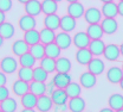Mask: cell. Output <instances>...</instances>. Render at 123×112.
Wrapping results in <instances>:
<instances>
[{"label":"cell","mask_w":123,"mask_h":112,"mask_svg":"<svg viewBox=\"0 0 123 112\" xmlns=\"http://www.w3.org/2000/svg\"><path fill=\"white\" fill-rule=\"evenodd\" d=\"M19 62L13 56H5L0 60V70L5 74H12L18 70Z\"/></svg>","instance_id":"6da1fadb"},{"label":"cell","mask_w":123,"mask_h":112,"mask_svg":"<svg viewBox=\"0 0 123 112\" xmlns=\"http://www.w3.org/2000/svg\"><path fill=\"white\" fill-rule=\"evenodd\" d=\"M84 20L90 25V24H99L102 22V12L101 10L96 8V7H90V8H86L85 12H84Z\"/></svg>","instance_id":"7a4b0ae2"},{"label":"cell","mask_w":123,"mask_h":112,"mask_svg":"<svg viewBox=\"0 0 123 112\" xmlns=\"http://www.w3.org/2000/svg\"><path fill=\"white\" fill-rule=\"evenodd\" d=\"M91 39L89 38L88 33L84 31H79L77 32L76 35L72 37V43L77 49H83V48H88L90 44Z\"/></svg>","instance_id":"3957f363"},{"label":"cell","mask_w":123,"mask_h":112,"mask_svg":"<svg viewBox=\"0 0 123 112\" xmlns=\"http://www.w3.org/2000/svg\"><path fill=\"white\" fill-rule=\"evenodd\" d=\"M18 26L24 32L29 31V30H32V29H34L37 26V20H36L34 17L29 16V15H24L18 19Z\"/></svg>","instance_id":"277c9868"},{"label":"cell","mask_w":123,"mask_h":112,"mask_svg":"<svg viewBox=\"0 0 123 112\" xmlns=\"http://www.w3.org/2000/svg\"><path fill=\"white\" fill-rule=\"evenodd\" d=\"M52 82L56 88L65 90L71 82V75H69V73H56V75H53L52 78Z\"/></svg>","instance_id":"5b68a950"},{"label":"cell","mask_w":123,"mask_h":112,"mask_svg":"<svg viewBox=\"0 0 123 112\" xmlns=\"http://www.w3.org/2000/svg\"><path fill=\"white\" fill-rule=\"evenodd\" d=\"M53 105L55 104H53L51 97L47 96V94H43V96L38 97L36 109H37V111L39 112H49L53 107Z\"/></svg>","instance_id":"8992f818"},{"label":"cell","mask_w":123,"mask_h":112,"mask_svg":"<svg viewBox=\"0 0 123 112\" xmlns=\"http://www.w3.org/2000/svg\"><path fill=\"white\" fill-rule=\"evenodd\" d=\"M25 15H29L32 17H37L42 13V1L39 0H30L24 5Z\"/></svg>","instance_id":"52a82bcc"},{"label":"cell","mask_w":123,"mask_h":112,"mask_svg":"<svg viewBox=\"0 0 123 112\" xmlns=\"http://www.w3.org/2000/svg\"><path fill=\"white\" fill-rule=\"evenodd\" d=\"M77 63L82 64V66H88L89 62L93 59V55L90 52V50L88 48H83V49H77L76 55H75Z\"/></svg>","instance_id":"ba28073f"},{"label":"cell","mask_w":123,"mask_h":112,"mask_svg":"<svg viewBox=\"0 0 123 112\" xmlns=\"http://www.w3.org/2000/svg\"><path fill=\"white\" fill-rule=\"evenodd\" d=\"M12 92L17 97H23L27 92H30V82L17 79L12 85Z\"/></svg>","instance_id":"9c48e42d"},{"label":"cell","mask_w":123,"mask_h":112,"mask_svg":"<svg viewBox=\"0 0 123 112\" xmlns=\"http://www.w3.org/2000/svg\"><path fill=\"white\" fill-rule=\"evenodd\" d=\"M99 25H101L102 30H103V32L105 35H112V33H115V32L117 31V28H118L117 22H116L115 18H103L102 22L99 23Z\"/></svg>","instance_id":"30bf717a"},{"label":"cell","mask_w":123,"mask_h":112,"mask_svg":"<svg viewBox=\"0 0 123 112\" xmlns=\"http://www.w3.org/2000/svg\"><path fill=\"white\" fill-rule=\"evenodd\" d=\"M68 107L70 112H83L85 110V100L80 96L70 98L68 101Z\"/></svg>","instance_id":"8fae6325"},{"label":"cell","mask_w":123,"mask_h":112,"mask_svg":"<svg viewBox=\"0 0 123 112\" xmlns=\"http://www.w3.org/2000/svg\"><path fill=\"white\" fill-rule=\"evenodd\" d=\"M96 82H97L96 75H93L90 72H84V73H82L80 76H79V85H80L82 87L86 88V90L92 88V87L96 85Z\"/></svg>","instance_id":"7c38bea8"},{"label":"cell","mask_w":123,"mask_h":112,"mask_svg":"<svg viewBox=\"0 0 123 112\" xmlns=\"http://www.w3.org/2000/svg\"><path fill=\"white\" fill-rule=\"evenodd\" d=\"M105 60L108 61H117L121 52H120V45H116V44H108L105 45V49H104V52H103Z\"/></svg>","instance_id":"4fadbf2b"},{"label":"cell","mask_w":123,"mask_h":112,"mask_svg":"<svg viewBox=\"0 0 123 112\" xmlns=\"http://www.w3.org/2000/svg\"><path fill=\"white\" fill-rule=\"evenodd\" d=\"M84 12H85V8L79 1L71 2V4L68 5V15L71 16L72 18H75V19L82 18L84 16Z\"/></svg>","instance_id":"5bb4252c"},{"label":"cell","mask_w":123,"mask_h":112,"mask_svg":"<svg viewBox=\"0 0 123 112\" xmlns=\"http://www.w3.org/2000/svg\"><path fill=\"white\" fill-rule=\"evenodd\" d=\"M123 78V70L120 67H111L107 70V80L110 83H120Z\"/></svg>","instance_id":"9a60e30c"},{"label":"cell","mask_w":123,"mask_h":112,"mask_svg":"<svg viewBox=\"0 0 123 112\" xmlns=\"http://www.w3.org/2000/svg\"><path fill=\"white\" fill-rule=\"evenodd\" d=\"M29 50H30V45L24 39H17L12 44V52L14 56H18V57L29 52Z\"/></svg>","instance_id":"2e32d148"},{"label":"cell","mask_w":123,"mask_h":112,"mask_svg":"<svg viewBox=\"0 0 123 112\" xmlns=\"http://www.w3.org/2000/svg\"><path fill=\"white\" fill-rule=\"evenodd\" d=\"M104 68H105L104 67V62L101 59H98V57H93L88 64V72L92 73L96 76L102 74L104 72Z\"/></svg>","instance_id":"e0dca14e"},{"label":"cell","mask_w":123,"mask_h":112,"mask_svg":"<svg viewBox=\"0 0 123 112\" xmlns=\"http://www.w3.org/2000/svg\"><path fill=\"white\" fill-rule=\"evenodd\" d=\"M55 43H56L61 49H68L70 45H71V43H72V37H71L68 32L62 31V32H59V33L56 35Z\"/></svg>","instance_id":"ac0fdd59"},{"label":"cell","mask_w":123,"mask_h":112,"mask_svg":"<svg viewBox=\"0 0 123 112\" xmlns=\"http://www.w3.org/2000/svg\"><path fill=\"white\" fill-rule=\"evenodd\" d=\"M76 28V19L72 18L69 15L61 17V24H59V29H62V31L64 32H71L72 30H75Z\"/></svg>","instance_id":"d6986e66"},{"label":"cell","mask_w":123,"mask_h":112,"mask_svg":"<svg viewBox=\"0 0 123 112\" xmlns=\"http://www.w3.org/2000/svg\"><path fill=\"white\" fill-rule=\"evenodd\" d=\"M101 12H102V16L104 18H115L118 15V12H117V4H115L114 1L103 4L102 7H101Z\"/></svg>","instance_id":"ffe728a7"},{"label":"cell","mask_w":123,"mask_h":112,"mask_svg":"<svg viewBox=\"0 0 123 112\" xmlns=\"http://www.w3.org/2000/svg\"><path fill=\"white\" fill-rule=\"evenodd\" d=\"M38 97L31 92H27L26 94L20 97V104L24 109H36Z\"/></svg>","instance_id":"44dd1931"},{"label":"cell","mask_w":123,"mask_h":112,"mask_svg":"<svg viewBox=\"0 0 123 112\" xmlns=\"http://www.w3.org/2000/svg\"><path fill=\"white\" fill-rule=\"evenodd\" d=\"M88 49L90 50V52L93 56H99V55H103L104 49H105V44L102 39H92Z\"/></svg>","instance_id":"7402d4cb"},{"label":"cell","mask_w":123,"mask_h":112,"mask_svg":"<svg viewBox=\"0 0 123 112\" xmlns=\"http://www.w3.org/2000/svg\"><path fill=\"white\" fill-rule=\"evenodd\" d=\"M108 105L114 111L122 110L123 109V96L122 94H118V93L111 94V96L109 97V99H108Z\"/></svg>","instance_id":"603a6c76"},{"label":"cell","mask_w":123,"mask_h":112,"mask_svg":"<svg viewBox=\"0 0 123 112\" xmlns=\"http://www.w3.org/2000/svg\"><path fill=\"white\" fill-rule=\"evenodd\" d=\"M56 32L51 29H47V28H43L40 31H39V36H40V43H43L44 45L46 44H50V43H53L55 39H56Z\"/></svg>","instance_id":"cb8c5ba5"},{"label":"cell","mask_w":123,"mask_h":112,"mask_svg":"<svg viewBox=\"0 0 123 112\" xmlns=\"http://www.w3.org/2000/svg\"><path fill=\"white\" fill-rule=\"evenodd\" d=\"M43 23H44V28L56 31L57 29H59L61 17H58V15H49V16H45Z\"/></svg>","instance_id":"d4e9b609"},{"label":"cell","mask_w":123,"mask_h":112,"mask_svg":"<svg viewBox=\"0 0 123 112\" xmlns=\"http://www.w3.org/2000/svg\"><path fill=\"white\" fill-rule=\"evenodd\" d=\"M24 41L30 45H34L37 43H40V36H39V31H37L36 29H32V30H29V31L24 32V36H23Z\"/></svg>","instance_id":"484cf974"},{"label":"cell","mask_w":123,"mask_h":112,"mask_svg":"<svg viewBox=\"0 0 123 112\" xmlns=\"http://www.w3.org/2000/svg\"><path fill=\"white\" fill-rule=\"evenodd\" d=\"M51 99L53 101L55 105H58V104H66L68 103V99L69 97L66 94L65 90H62V88H56L53 91V93L51 94Z\"/></svg>","instance_id":"4316f807"},{"label":"cell","mask_w":123,"mask_h":112,"mask_svg":"<svg viewBox=\"0 0 123 112\" xmlns=\"http://www.w3.org/2000/svg\"><path fill=\"white\" fill-rule=\"evenodd\" d=\"M58 10V2L53 0H43L42 1V12L49 16V15H56Z\"/></svg>","instance_id":"83f0119b"},{"label":"cell","mask_w":123,"mask_h":112,"mask_svg":"<svg viewBox=\"0 0 123 112\" xmlns=\"http://www.w3.org/2000/svg\"><path fill=\"white\" fill-rule=\"evenodd\" d=\"M86 33L89 36L90 39H101L102 36L104 35V32L102 30L101 25L99 24H90L88 28H86Z\"/></svg>","instance_id":"f1b7e54d"},{"label":"cell","mask_w":123,"mask_h":112,"mask_svg":"<svg viewBox=\"0 0 123 112\" xmlns=\"http://www.w3.org/2000/svg\"><path fill=\"white\" fill-rule=\"evenodd\" d=\"M71 69V62L66 57H58L56 60V73H69Z\"/></svg>","instance_id":"f546056e"},{"label":"cell","mask_w":123,"mask_h":112,"mask_svg":"<svg viewBox=\"0 0 123 112\" xmlns=\"http://www.w3.org/2000/svg\"><path fill=\"white\" fill-rule=\"evenodd\" d=\"M17 76L19 80L31 82L33 81V68H26V67H20L17 70Z\"/></svg>","instance_id":"4dcf8cb0"},{"label":"cell","mask_w":123,"mask_h":112,"mask_svg":"<svg viewBox=\"0 0 123 112\" xmlns=\"http://www.w3.org/2000/svg\"><path fill=\"white\" fill-rule=\"evenodd\" d=\"M30 92L36 94L37 97L46 94V83L45 82H39V81H31Z\"/></svg>","instance_id":"1f68e13d"},{"label":"cell","mask_w":123,"mask_h":112,"mask_svg":"<svg viewBox=\"0 0 123 112\" xmlns=\"http://www.w3.org/2000/svg\"><path fill=\"white\" fill-rule=\"evenodd\" d=\"M14 32H15V29L11 23L5 22V23L0 24V36L4 39H8V38L13 37Z\"/></svg>","instance_id":"d6a6232c"},{"label":"cell","mask_w":123,"mask_h":112,"mask_svg":"<svg viewBox=\"0 0 123 112\" xmlns=\"http://www.w3.org/2000/svg\"><path fill=\"white\" fill-rule=\"evenodd\" d=\"M29 51L36 60H42L45 57V45L43 43H37V44L30 47Z\"/></svg>","instance_id":"836d02e7"},{"label":"cell","mask_w":123,"mask_h":112,"mask_svg":"<svg viewBox=\"0 0 123 112\" xmlns=\"http://www.w3.org/2000/svg\"><path fill=\"white\" fill-rule=\"evenodd\" d=\"M18 107V103L13 98H7L2 103H0V110L4 112H15Z\"/></svg>","instance_id":"e575fe53"},{"label":"cell","mask_w":123,"mask_h":112,"mask_svg":"<svg viewBox=\"0 0 123 112\" xmlns=\"http://www.w3.org/2000/svg\"><path fill=\"white\" fill-rule=\"evenodd\" d=\"M61 50L62 49L59 48L55 42H53V43H50V44H46L45 45V56L57 60V59L61 56Z\"/></svg>","instance_id":"d590c367"},{"label":"cell","mask_w":123,"mask_h":112,"mask_svg":"<svg viewBox=\"0 0 123 112\" xmlns=\"http://www.w3.org/2000/svg\"><path fill=\"white\" fill-rule=\"evenodd\" d=\"M19 64H20V67H26V68H33L34 67V64L37 62V60L31 55V52H26V54H24V55H21L20 57H19Z\"/></svg>","instance_id":"8d00e7d4"},{"label":"cell","mask_w":123,"mask_h":112,"mask_svg":"<svg viewBox=\"0 0 123 112\" xmlns=\"http://www.w3.org/2000/svg\"><path fill=\"white\" fill-rule=\"evenodd\" d=\"M40 67L44 70H46L49 74L50 73H53V72H56V60L45 56L44 59L40 60Z\"/></svg>","instance_id":"74e56055"},{"label":"cell","mask_w":123,"mask_h":112,"mask_svg":"<svg viewBox=\"0 0 123 112\" xmlns=\"http://www.w3.org/2000/svg\"><path fill=\"white\" fill-rule=\"evenodd\" d=\"M66 94L70 98H75V97H79L80 92H82V86L77 82H70V85H68V87L65 88Z\"/></svg>","instance_id":"f35d334b"},{"label":"cell","mask_w":123,"mask_h":112,"mask_svg":"<svg viewBox=\"0 0 123 112\" xmlns=\"http://www.w3.org/2000/svg\"><path fill=\"white\" fill-rule=\"evenodd\" d=\"M49 78V73L44 70L40 66L33 68V81H39V82H45Z\"/></svg>","instance_id":"ab89813d"},{"label":"cell","mask_w":123,"mask_h":112,"mask_svg":"<svg viewBox=\"0 0 123 112\" xmlns=\"http://www.w3.org/2000/svg\"><path fill=\"white\" fill-rule=\"evenodd\" d=\"M12 8V0H0V11L8 12Z\"/></svg>","instance_id":"60d3db41"},{"label":"cell","mask_w":123,"mask_h":112,"mask_svg":"<svg viewBox=\"0 0 123 112\" xmlns=\"http://www.w3.org/2000/svg\"><path fill=\"white\" fill-rule=\"evenodd\" d=\"M10 98V90L6 86H0V103Z\"/></svg>","instance_id":"b9f144b4"},{"label":"cell","mask_w":123,"mask_h":112,"mask_svg":"<svg viewBox=\"0 0 123 112\" xmlns=\"http://www.w3.org/2000/svg\"><path fill=\"white\" fill-rule=\"evenodd\" d=\"M53 111L55 112H66L69 110L68 104H58V105H53Z\"/></svg>","instance_id":"7bdbcfd3"},{"label":"cell","mask_w":123,"mask_h":112,"mask_svg":"<svg viewBox=\"0 0 123 112\" xmlns=\"http://www.w3.org/2000/svg\"><path fill=\"white\" fill-rule=\"evenodd\" d=\"M55 90H56V86L53 85L52 80L50 81L49 83H46V94H47V96H51V94L53 93Z\"/></svg>","instance_id":"ee69618b"},{"label":"cell","mask_w":123,"mask_h":112,"mask_svg":"<svg viewBox=\"0 0 123 112\" xmlns=\"http://www.w3.org/2000/svg\"><path fill=\"white\" fill-rule=\"evenodd\" d=\"M6 82H7V76H6V74H5L4 72L0 70V86H5Z\"/></svg>","instance_id":"f6af8a7d"},{"label":"cell","mask_w":123,"mask_h":112,"mask_svg":"<svg viewBox=\"0 0 123 112\" xmlns=\"http://www.w3.org/2000/svg\"><path fill=\"white\" fill-rule=\"evenodd\" d=\"M117 12H118L120 16L123 17V1H120L117 4Z\"/></svg>","instance_id":"bcb514c9"},{"label":"cell","mask_w":123,"mask_h":112,"mask_svg":"<svg viewBox=\"0 0 123 112\" xmlns=\"http://www.w3.org/2000/svg\"><path fill=\"white\" fill-rule=\"evenodd\" d=\"M5 12H2V11H0V24H2V23H5Z\"/></svg>","instance_id":"7dc6e473"},{"label":"cell","mask_w":123,"mask_h":112,"mask_svg":"<svg viewBox=\"0 0 123 112\" xmlns=\"http://www.w3.org/2000/svg\"><path fill=\"white\" fill-rule=\"evenodd\" d=\"M99 112H115L114 110H111L110 107H104V109H102Z\"/></svg>","instance_id":"c3c4849f"},{"label":"cell","mask_w":123,"mask_h":112,"mask_svg":"<svg viewBox=\"0 0 123 112\" xmlns=\"http://www.w3.org/2000/svg\"><path fill=\"white\" fill-rule=\"evenodd\" d=\"M20 112H36L34 109H23Z\"/></svg>","instance_id":"681fc988"},{"label":"cell","mask_w":123,"mask_h":112,"mask_svg":"<svg viewBox=\"0 0 123 112\" xmlns=\"http://www.w3.org/2000/svg\"><path fill=\"white\" fill-rule=\"evenodd\" d=\"M17 1H18V2H20V4H24V5H25V4H26V2H29L30 0H17Z\"/></svg>","instance_id":"f907efd6"},{"label":"cell","mask_w":123,"mask_h":112,"mask_svg":"<svg viewBox=\"0 0 123 112\" xmlns=\"http://www.w3.org/2000/svg\"><path fill=\"white\" fill-rule=\"evenodd\" d=\"M120 52H121V55L123 56V43L120 45Z\"/></svg>","instance_id":"816d5d0a"},{"label":"cell","mask_w":123,"mask_h":112,"mask_svg":"<svg viewBox=\"0 0 123 112\" xmlns=\"http://www.w3.org/2000/svg\"><path fill=\"white\" fill-rule=\"evenodd\" d=\"M118 85H120V87H121V90H122V91H123V78H122V80L120 81V83H118Z\"/></svg>","instance_id":"f5cc1de1"},{"label":"cell","mask_w":123,"mask_h":112,"mask_svg":"<svg viewBox=\"0 0 123 112\" xmlns=\"http://www.w3.org/2000/svg\"><path fill=\"white\" fill-rule=\"evenodd\" d=\"M103 4H105V2H111V1H114V0H101Z\"/></svg>","instance_id":"db71d44e"},{"label":"cell","mask_w":123,"mask_h":112,"mask_svg":"<svg viewBox=\"0 0 123 112\" xmlns=\"http://www.w3.org/2000/svg\"><path fill=\"white\" fill-rule=\"evenodd\" d=\"M2 43H4V38H2V37L0 36V47L2 45Z\"/></svg>","instance_id":"11a10c76"},{"label":"cell","mask_w":123,"mask_h":112,"mask_svg":"<svg viewBox=\"0 0 123 112\" xmlns=\"http://www.w3.org/2000/svg\"><path fill=\"white\" fill-rule=\"evenodd\" d=\"M69 4H71V2H76V1H78V0H66Z\"/></svg>","instance_id":"9f6ffc18"},{"label":"cell","mask_w":123,"mask_h":112,"mask_svg":"<svg viewBox=\"0 0 123 112\" xmlns=\"http://www.w3.org/2000/svg\"><path fill=\"white\" fill-rule=\"evenodd\" d=\"M115 112H123V109L122 110H118V111H115Z\"/></svg>","instance_id":"6f0895ef"},{"label":"cell","mask_w":123,"mask_h":112,"mask_svg":"<svg viewBox=\"0 0 123 112\" xmlns=\"http://www.w3.org/2000/svg\"><path fill=\"white\" fill-rule=\"evenodd\" d=\"M53 1H56V2H59V1H62V0H53Z\"/></svg>","instance_id":"680465c9"},{"label":"cell","mask_w":123,"mask_h":112,"mask_svg":"<svg viewBox=\"0 0 123 112\" xmlns=\"http://www.w3.org/2000/svg\"><path fill=\"white\" fill-rule=\"evenodd\" d=\"M121 68H122V70H123V63H122V67H121Z\"/></svg>","instance_id":"91938a15"},{"label":"cell","mask_w":123,"mask_h":112,"mask_svg":"<svg viewBox=\"0 0 123 112\" xmlns=\"http://www.w3.org/2000/svg\"><path fill=\"white\" fill-rule=\"evenodd\" d=\"M0 112H4V111H1V110H0Z\"/></svg>","instance_id":"94428289"},{"label":"cell","mask_w":123,"mask_h":112,"mask_svg":"<svg viewBox=\"0 0 123 112\" xmlns=\"http://www.w3.org/2000/svg\"><path fill=\"white\" fill-rule=\"evenodd\" d=\"M120 1H123V0H120Z\"/></svg>","instance_id":"6125c7cd"}]
</instances>
